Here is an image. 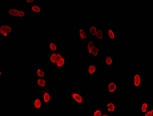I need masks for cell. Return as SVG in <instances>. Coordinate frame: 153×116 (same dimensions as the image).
<instances>
[{"instance_id": "6da1fadb", "label": "cell", "mask_w": 153, "mask_h": 116, "mask_svg": "<svg viewBox=\"0 0 153 116\" xmlns=\"http://www.w3.org/2000/svg\"><path fill=\"white\" fill-rule=\"evenodd\" d=\"M67 63L68 59L66 57L65 53L59 50L57 53V61L55 68L56 73L59 74L60 71L65 69Z\"/></svg>"}, {"instance_id": "7a4b0ae2", "label": "cell", "mask_w": 153, "mask_h": 116, "mask_svg": "<svg viewBox=\"0 0 153 116\" xmlns=\"http://www.w3.org/2000/svg\"><path fill=\"white\" fill-rule=\"evenodd\" d=\"M68 96L78 105L82 106L86 102V97L84 93L79 92L76 90H71L68 93Z\"/></svg>"}, {"instance_id": "3957f363", "label": "cell", "mask_w": 153, "mask_h": 116, "mask_svg": "<svg viewBox=\"0 0 153 116\" xmlns=\"http://www.w3.org/2000/svg\"><path fill=\"white\" fill-rule=\"evenodd\" d=\"M6 11L7 15L13 18L24 19L26 17L25 9H17L15 6H10L6 9Z\"/></svg>"}, {"instance_id": "277c9868", "label": "cell", "mask_w": 153, "mask_h": 116, "mask_svg": "<svg viewBox=\"0 0 153 116\" xmlns=\"http://www.w3.org/2000/svg\"><path fill=\"white\" fill-rule=\"evenodd\" d=\"M41 96L42 97L44 105H49L52 102L53 99V94L51 91L50 87H46L44 90H41Z\"/></svg>"}, {"instance_id": "5b68a950", "label": "cell", "mask_w": 153, "mask_h": 116, "mask_svg": "<svg viewBox=\"0 0 153 116\" xmlns=\"http://www.w3.org/2000/svg\"><path fill=\"white\" fill-rule=\"evenodd\" d=\"M14 28L13 25L6 24H1L0 25V36L1 37H9L13 34Z\"/></svg>"}, {"instance_id": "8992f818", "label": "cell", "mask_w": 153, "mask_h": 116, "mask_svg": "<svg viewBox=\"0 0 153 116\" xmlns=\"http://www.w3.org/2000/svg\"><path fill=\"white\" fill-rule=\"evenodd\" d=\"M76 35L78 38L85 44L89 40V35L87 32L86 28H77L76 30Z\"/></svg>"}, {"instance_id": "52a82bcc", "label": "cell", "mask_w": 153, "mask_h": 116, "mask_svg": "<svg viewBox=\"0 0 153 116\" xmlns=\"http://www.w3.org/2000/svg\"><path fill=\"white\" fill-rule=\"evenodd\" d=\"M132 87L135 90H138L143 83L142 74H135L132 75Z\"/></svg>"}, {"instance_id": "ba28073f", "label": "cell", "mask_w": 153, "mask_h": 116, "mask_svg": "<svg viewBox=\"0 0 153 116\" xmlns=\"http://www.w3.org/2000/svg\"><path fill=\"white\" fill-rule=\"evenodd\" d=\"M32 106L34 111H39L43 109L44 103L42 99L37 97H34L32 100Z\"/></svg>"}, {"instance_id": "9c48e42d", "label": "cell", "mask_w": 153, "mask_h": 116, "mask_svg": "<svg viewBox=\"0 0 153 116\" xmlns=\"http://www.w3.org/2000/svg\"><path fill=\"white\" fill-rule=\"evenodd\" d=\"M105 111L108 113L111 116L113 115L115 113L117 112V103L115 102H105Z\"/></svg>"}, {"instance_id": "30bf717a", "label": "cell", "mask_w": 153, "mask_h": 116, "mask_svg": "<svg viewBox=\"0 0 153 116\" xmlns=\"http://www.w3.org/2000/svg\"><path fill=\"white\" fill-rule=\"evenodd\" d=\"M86 70L88 78L93 77L99 71V66L94 63L87 65L86 66Z\"/></svg>"}, {"instance_id": "8fae6325", "label": "cell", "mask_w": 153, "mask_h": 116, "mask_svg": "<svg viewBox=\"0 0 153 116\" xmlns=\"http://www.w3.org/2000/svg\"><path fill=\"white\" fill-rule=\"evenodd\" d=\"M107 90L110 94H115L118 91V84L116 81H108Z\"/></svg>"}, {"instance_id": "7c38bea8", "label": "cell", "mask_w": 153, "mask_h": 116, "mask_svg": "<svg viewBox=\"0 0 153 116\" xmlns=\"http://www.w3.org/2000/svg\"><path fill=\"white\" fill-rule=\"evenodd\" d=\"M35 82L37 90L40 91L44 90L47 87V81L46 78H37L35 79Z\"/></svg>"}, {"instance_id": "4fadbf2b", "label": "cell", "mask_w": 153, "mask_h": 116, "mask_svg": "<svg viewBox=\"0 0 153 116\" xmlns=\"http://www.w3.org/2000/svg\"><path fill=\"white\" fill-rule=\"evenodd\" d=\"M57 52H49V58L48 59V64H49V65L53 69H55V66H56V61H57Z\"/></svg>"}, {"instance_id": "5bb4252c", "label": "cell", "mask_w": 153, "mask_h": 116, "mask_svg": "<svg viewBox=\"0 0 153 116\" xmlns=\"http://www.w3.org/2000/svg\"><path fill=\"white\" fill-rule=\"evenodd\" d=\"M36 78H46V72L43 67L37 66L34 72Z\"/></svg>"}, {"instance_id": "9a60e30c", "label": "cell", "mask_w": 153, "mask_h": 116, "mask_svg": "<svg viewBox=\"0 0 153 116\" xmlns=\"http://www.w3.org/2000/svg\"><path fill=\"white\" fill-rule=\"evenodd\" d=\"M48 50L49 52H56L59 50V44L54 40H49L48 44Z\"/></svg>"}, {"instance_id": "2e32d148", "label": "cell", "mask_w": 153, "mask_h": 116, "mask_svg": "<svg viewBox=\"0 0 153 116\" xmlns=\"http://www.w3.org/2000/svg\"><path fill=\"white\" fill-rule=\"evenodd\" d=\"M107 37L108 40L116 41L117 40V33L115 30L114 28H107Z\"/></svg>"}, {"instance_id": "e0dca14e", "label": "cell", "mask_w": 153, "mask_h": 116, "mask_svg": "<svg viewBox=\"0 0 153 116\" xmlns=\"http://www.w3.org/2000/svg\"><path fill=\"white\" fill-rule=\"evenodd\" d=\"M114 64V56L113 55H106L104 59V65L108 68H112Z\"/></svg>"}, {"instance_id": "ac0fdd59", "label": "cell", "mask_w": 153, "mask_h": 116, "mask_svg": "<svg viewBox=\"0 0 153 116\" xmlns=\"http://www.w3.org/2000/svg\"><path fill=\"white\" fill-rule=\"evenodd\" d=\"M30 13H43V7L36 4L31 5L30 6Z\"/></svg>"}, {"instance_id": "d6986e66", "label": "cell", "mask_w": 153, "mask_h": 116, "mask_svg": "<svg viewBox=\"0 0 153 116\" xmlns=\"http://www.w3.org/2000/svg\"><path fill=\"white\" fill-rule=\"evenodd\" d=\"M85 50L87 53L88 56H90L91 53L94 47L96 44V41L94 40H89L85 43Z\"/></svg>"}, {"instance_id": "ffe728a7", "label": "cell", "mask_w": 153, "mask_h": 116, "mask_svg": "<svg viewBox=\"0 0 153 116\" xmlns=\"http://www.w3.org/2000/svg\"><path fill=\"white\" fill-rule=\"evenodd\" d=\"M149 103L147 101H143L141 102L140 106L139 112L142 114H144L147 112L149 109Z\"/></svg>"}, {"instance_id": "44dd1931", "label": "cell", "mask_w": 153, "mask_h": 116, "mask_svg": "<svg viewBox=\"0 0 153 116\" xmlns=\"http://www.w3.org/2000/svg\"><path fill=\"white\" fill-rule=\"evenodd\" d=\"M100 54V47L99 45H95L92 50L90 56L93 59H98Z\"/></svg>"}, {"instance_id": "7402d4cb", "label": "cell", "mask_w": 153, "mask_h": 116, "mask_svg": "<svg viewBox=\"0 0 153 116\" xmlns=\"http://www.w3.org/2000/svg\"><path fill=\"white\" fill-rule=\"evenodd\" d=\"M94 38L96 40H104L105 38V32L103 29L101 28H98Z\"/></svg>"}, {"instance_id": "603a6c76", "label": "cell", "mask_w": 153, "mask_h": 116, "mask_svg": "<svg viewBox=\"0 0 153 116\" xmlns=\"http://www.w3.org/2000/svg\"><path fill=\"white\" fill-rule=\"evenodd\" d=\"M98 28L96 25H91L88 28V32L90 37H95L97 32Z\"/></svg>"}, {"instance_id": "cb8c5ba5", "label": "cell", "mask_w": 153, "mask_h": 116, "mask_svg": "<svg viewBox=\"0 0 153 116\" xmlns=\"http://www.w3.org/2000/svg\"><path fill=\"white\" fill-rule=\"evenodd\" d=\"M104 112V111L101 108L96 109L92 112V115L94 116H102Z\"/></svg>"}, {"instance_id": "d4e9b609", "label": "cell", "mask_w": 153, "mask_h": 116, "mask_svg": "<svg viewBox=\"0 0 153 116\" xmlns=\"http://www.w3.org/2000/svg\"><path fill=\"white\" fill-rule=\"evenodd\" d=\"M145 116H153V105H151L150 106V108H149L147 112L143 114Z\"/></svg>"}, {"instance_id": "484cf974", "label": "cell", "mask_w": 153, "mask_h": 116, "mask_svg": "<svg viewBox=\"0 0 153 116\" xmlns=\"http://www.w3.org/2000/svg\"><path fill=\"white\" fill-rule=\"evenodd\" d=\"M25 3L27 5H33L37 4V0H25Z\"/></svg>"}, {"instance_id": "4316f807", "label": "cell", "mask_w": 153, "mask_h": 116, "mask_svg": "<svg viewBox=\"0 0 153 116\" xmlns=\"http://www.w3.org/2000/svg\"><path fill=\"white\" fill-rule=\"evenodd\" d=\"M111 116V115H110V114H108V113H107V112H106L104 111V114H103V115H102V116Z\"/></svg>"}, {"instance_id": "83f0119b", "label": "cell", "mask_w": 153, "mask_h": 116, "mask_svg": "<svg viewBox=\"0 0 153 116\" xmlns=\"http://www.w3.org/2000/svg\"><path fill=\"white\" fill-rule=\"evenodd\" d=\"M3 71H1V74H0V75H1V78L2 77V74H3Z\"/></svg>"}]
</instances>
